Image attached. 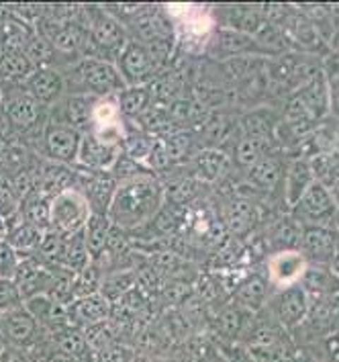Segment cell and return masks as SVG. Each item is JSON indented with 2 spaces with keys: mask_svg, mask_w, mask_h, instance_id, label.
<instances>
[{
  "mask_svg": "<svg viewBox=\"0 0 339 362\" xmlns=\"http://www.w3.org/2000/svg\"><path fill=\"white\" fill-rule=\"evenodd\" d=\"M164 185L160 176L151 172H141L127 180L117 182V191L113 194L109 207V221L114 228L131 233L135 229L148 226L164 207Z\"/></svg>",
  "mask_w": 339,
  "mask_h": 362,
  "instance_id": "obj_1",
  "label": "cell"
},
{
  "mask_svg": "<svg viewBox=\"0 0 339 362\" xmlns=\"http://www.w3.org/2000/svg\"><path fill=\"white\" fill-rule=\"evenodd\" d=\"M129 31L107 6L88 8L86 43L82 57H96L114 62L121 49L129 43Z\"/></svg>",
  "mask_w": 339,
  "mask_h": 362,
  "instance_id": "obj_2",
  "label": "cell"
},
{
  "mask_svg": "<svg viewBox=\"0 0 339 362\" xmlns=\"http://www.w3.org/2000/svg\"><path fill=\"white\" fill-rule=\"evenodd\" d=\"M64 74V72H61ZM66 90L72 86L70 95H93V96H114L125 88V82L119 74L114 62L96 59V57H82L70 66L64 74Z\"/></svg>",
  "mask_w": 339,
  "mask_h": 362,
  "instance_id": "obj_3",
  "label": "cell"
},
{
  "mask_svg": "<svg viewBox=\"0 0 339 362\" xmlns=\"http://www.w3.org/2000/svg\"><path fill=\"white\" fill-rule=\"evenodd\" d=\"M90 205L86 197L78 189H68L59 192L52 199L49 205V229H54L61 235H72L82 231L88 217H90Z\"/></svg>",
  "mask_w": 339,
  "mask_h": 362,
  "instance_id": "obj_4",
  "label": "cell"
},
{
  "mask_svg": "<svg viewBox=\"0 0 339 362\" xmlns=\"http://www.w3.org/2000/svg\"><path fill=\"white\" fill-rule=\"evenodd\" d=\"M80 141H82L80 132H76L61 121L49 119L41 129L39 150L54 164L76 166L78 152H80Z\"/></svg>",
  "mask_w": 339,
  "mask_h": 362,
  "instance_id": "obj_5",
  "label": "cell"
},
{
  "mask_svg": "<svg viewBox=\"0 0 339 362\" xmlns=\"http://www.w3.org/2000/svg\"><path fill=\"white\" fill-rule=\"evenodd\" d=\"M114 66L125 86H148L160 76V70L155 68L145 45L133 39H129V43L121 49V54L114 59Z\"/></svg>",
  "mask_w": 339,
  "mask_h": 362,
  "instance_id": "obj_6",
  "label": "cell"
},
{
  "mask_svg": "<svg viewBox=\"0 0 339 362\" xmlns=\"http://www.w3.org/2000/svg\"><path fill=\"white\" fill-rule=\"evenodd\" d=\"M335 213L338 203L333 192L315 180L295 207V219L304 226H327L331 219H335Z\"/></svg>",
  "mask_w": 339,
  "mask_h": 362,
  "instance_id": "obj_7",
  "label": "cell"
},
{
  "mask_svg": "<svg viewBox=\"0 0 339 362\" xmlns=\"http://www.w3.org/2000/svg\"><path fill=\"white\" fill-rule=\"evenodd\" d=\"M2 117L4 121L19 132H29L43 117V107L25 88H13L2 93Z\"/></svg>",
  "mask_w": 339,
  "mask_h": 362,
  "instance_id": "obj_8",
  "label": "cell"
},
{
  "mask_svg": "<svg viewBox=\"0 0 339 362\" xmlns=\"http://www.w3.org/2000/svg\"><path fill=\"white\" fill-rule=\"evenodd\" d=\"M121 153H123V148L111 146V144L98 139L90 132H86V134H82L80 152H78V160H76V168L82 172H88V174L111 172Z\"/></svg>",
  "mask_w": 339,
  "mask_h": 362,
  "instance_id": "obj_9",
  "label": "cell"
},
{
  "mask_svg": "<svg viewBox=\"0 0 339 362\" xmlns=\"http://www.w3.org/2000/svg\"><path fill=\"white\" fill-rule=\"evenodd\" d=\"M339 235L327 226H304L299 242V252L307 262L317 267H327L335 254Z\"/></svg>",
  "mask_w": 339,
  "mask_h": 362,
  "instance_id": "obj_10",
  "label": "cell"
},
{
  "mask_svg": "<svg viewBox=\"0 0 339 362\" xmlns=\"http://www.w3.org/2000/svg\"><path fill=\"white\" fill-rule=\"evenodd\" d=\"M309 262L299 250H280L268 260V281L278 288L301 285Z\"/></svg>",
  "mask_w": 339,
  "mask_h": 362,
  "instance_id": "obj_11",
  "label": "cell"
},
{
  "mask_svg": "<svg viewBox=\"0 0 339 362\" xmlns=\"http://www.w3.org/2000/svg\"><path fill=\"white\" fill-rule=\"evenodd\" d=\"M78 191L86 197L93 213L107 215L109 207H111V201H113L114 191H117V180H114L111 172H98V174L82 172Z\"/></svg>",
  "mask_w": 339,
  "mask_h": 362,
  "instance_id": "obj_12",
  "label": "cell"
},
{
  "mask_svg": "<svg viewBox=\"0 0 339 362\" xmlns=\"http://www.w3.org/2000/svg\"><path fill=\"white\" fill-rule=\"evenodd\" d=\"M27 95L33 96L41 107H52L64 98L66 82L57 68H37L23 86Z\"/></svg>",
  "mask_w": 339,
  "mask_h": 362,
  "instance_id": "obj_13",
  "label": "cell"
},
{
  "mask_svg": "<svg viewBox=\"0 0 339 362\" xmlns=\"http://www.w3.org/2000/svg\"><path fill=\"white\" fill-rule=\"evenodd\" d=\"M111 311H113V305L100 293H96L90 297L76 299L66 307V322L72 327L84 329L88 325L100 324V322L109 320Z\"/></svg>",
  "mask_w": 339,
  "mask_h": 362,
  "instance_id": "obj_14",
  "label": "cell"
},
{
  "mask_svg": "<svg viewBox=\"0 0 339 362\" xmlns=\"http://www.w3.org/2000/svg\"><path fill=\"white\" fill-rule=\"evenodd\" d=\"M276 315H278L280 324L288 329H295L302 322H307V317L311 315V297H309L307 288L302 285L282 288V293L276 301Z\"/></svg>",
  "mask_w": 339,
  "mask_h": 362,
  "instance_id": "obj_15",
  "label": "cell"
},
{
  "mask_svg": "<svg viewBox=\"0 0 339 362\" xmlns=\"http://www.w3.org/2000/svg\"><path fill=\"white\" fill-rule=\"evenodd\" d=\"M98 98L100 96L68 95L59 100V117H54V119L70 125L80 134H86L93 129V117H95V107Z\"/></svg>",
  "mask_w": 339,
  "mask_h": 362,
  "instance_id": "obj_16",
  "label": "cell"
},
{
  "mask_svg": "<svg viewBox=\"0 0 339 362\" xmlns=\"http://www.w3.org/2000/svg\"><path fill=\"white\" fill-rule=\"evenodd\" d=\"M229 153L219 148H201L190 160V174L196 182L210 185L217 182L229 168Z\"/></svg>",
  "mask_w": 339,
  "mask_h": 362,
  "instance_id": "obj_17",
  "label": "cell"
},
{
  "mask_svg": "<svg viewBox=\"0 0 339 362\" xmlns=\"http://www.w3.org/2000/svg\"><path fill=\"white\" fill-rule=\"evenodd\" d=\"M37 68L29 62L23 52H2L0 54V90L23 88L25 82Z\"/></svg>",
  "mask_w": 339,
  "mask_h": 362,
  "instance_id": "obj_18",
  "label": "cell"
},
{
  "mask_svg": "<svg viewBox=\"0 0 339 362\" xmlns=\"http://www.w3.org/2000/svg\"><path fill=\"white\" fill-rule=\"evenodd\" d=\"M43 229L35 228L33 223L25 221L20 215L13 217L11 221H6L4 229V242L11 244L13 248L19 252L20 256H31L33 252H37L39 244L43 240Z\"/></svg>",
  "mask_w": 339,
  "mask_h": 362,
  "instance_id": "obj_19",
  "label": "cell"
},
{
  "mask_svg": "<svg viewBox=\"0 0 339 362\" xmlns=\"http://www.w3.org/2000/svg\"><path fill=\"white\" fill-rule=\"evenodd\" d=\"M284 199L288 207H297L299 201L302 199V194L309 191V187L315 182L313 176V168L311 162L307 158H299L295 162H290L288 170L284 172Z\"/></svg>",
  "mask_w": 339,
  "mask_h": 362,
  "instance_id": "obj_20",
  "label": "cell"
},
{
  "mask_svg": "<svg viewBox=\"0 0 339 362\" xmlns=\"http://www.w3.org/2000/svg\"><path fill=\"white\" fill-rule=\"evenodd\" d=\"M297 96L301 98L302 105L307 107V111L311 113L315 121L323 119L329 111V84H327L325 74L321 70L315 72Z\"/></svg>",
  "mask_w": 339,
  "mask_h": 362,
  "instance_id": "obj_21",
  "label": "cell"
},
{
  "mask_svg": "<svg viewBox=\"0 0 339 362\" xmlns=\"http://www.w3.org/2000/svg\"><path fill=\"white\" fill-rule=\"evenodd\" d=\"M49 205H52V199L45 192H41L39 187H35L20 199L19 215L25 221L33 223L35 228L47 231L49 229Z\"/></svg>",
  "mask_w": 339,
  "mask_h": 362,
  "instance_id": "obj_22",
  "label": "cell"
},
{
  "mask_svg": "<svg viewBox=\"0 0 339 362\" xmlns=\"http://www.w3.org/2000/svg\"><path fill=\"white\" fill-rule=\"evenodd\" d=\"M114 98H117L119 113H121L125 123L137 121L151 107V96L148 86H125L121 93L114 95Z\"/></svg>",
  "mask_w": 339,
  "mask_h": 362,
  "instance_id": "obj_23",
  "label": "cell"
},
{
  "mask_svg": "<svg viewBox=\"0 0 339 362\" xmlns=\"http://www.w3.org/2000/svg\"><path fill=\"white\" fill-rule=\"evenodd\" d=\"M137 285V268H119L102 274V283H100V295L114 305L117 301H121L129 291H133Z\"/></svg>",
  "mask_w": 339,
  "mask_h": 362,
  "instance_id": "obj_24",
  "label": "cell"
},
{
  "mask_svg": "<svg viewBox=\"0 0 339 362\" xmlns=\"http://www.w3.org/2000/svg\"><path fill=\"white\" fill-rule=\"evenodd\" d=\"M215 49L219 52V54H223L225 57H242L247 56V54H256V52H262L260 47H258V43L254 41V39L249 37V35H244V33H239V31H233V29H219L217 33H215Z\"/></svg>",
  "mask_w": 339,
  "mask_h": 362,
  "instance_id": "obj_25",
  "label": "cell"
},
{
  "mask_svg": "<svg viewBox=\"0 0 339 362\" xmlns=\"http://www.w3.org/2000/svg\"><path fill=\"white\" fill-rule=\"evenodd\" d=\"M256 223V207L247 197H233L227 203L225 228L233 235H244Z\"/></svg>",
  "mask_w": 339,
  "mask_h": 362,
  "instance_id": "obj_26",
  "label": "cell"
},
{
  "mask_svg": "<svg viewBox=\"0 0 339 362\" xmlns=\"http://www.w3.org/2000/svg\"><path fill=\"white\" fill-rule=\"evenodd\" d=\"M111 228H113V223L109 221L107 215L90 213V217H88V221H86L82 231H84V242H86V248H88L93 262H96L105 254Z\"/></svg>",
  "mask_w": 339,
  "mask_h": 362,
  "instance_id": "obj_27",
  "label": "cell"
},
{
  "mask_svg": "<svg viewBox=\"0 0 339 362\" xmlns=\"http://www.w3.org/2000/svg\"><path fill=\"white\" fill-rule=\"evenodd\" d=\"M93 262L86 242H84V231H78L72 235H66V246H64V254H61V262L59 267L70 270V272H80Z\"/></svg>",
  "mask_w": 339,
  "mask_h": 362,
  "instance_id": "obj_28",
  "label": "cell"
},
{
  "mask_svg": "<svg viewBox=\"0 0 339 362\" xmlns=\"http://www.w3.org/2000/svg\"><path fill=\"white\" fill-rule=\"evenodd\" d=\"M282 178L284 174L280 162H276L274 158H268V156H262L258 160V164L247 170V180L262 191H272L276 185H280Z\"/></svg>",
  "mask_w": 339,
  "mask_h": 362,
  "instance_id": "obj_29",
  "label": "cell"
},
{
  "mask_svg": "<svg viewBox=\"0 0 339 362\" xmlns=\"http://www.w3.org/2000/svg\"><path fill=\"white\" fill-rule=\"evenodd\" d=\"M309 162H311L315 180L333 192V189L339 187V153L321 152L313 156V160H309Z\"/></svg>",
  "mask_w": 339,
  "mask_h": 362,
  "instance_id": "obj_30",
  "label": "cell"
},
{
  "mask_svg": "<svg viewBox=\"0 0 339 362\" xmlns=\"http://www.w3.org/2000/svg\"><path fill=\"white\" fill-rule=\"evenodd\" d=\"M268 276H262V274H249L245 276L244 281L237 285L235 288V297L237 301L245 307H251V309H258L264 303L266 295H268Z\"/></svg>",
  "mask_w": 339,
  "mask_h": 362,
  "instance_id": "obj_31",
  "label": "cell"
},
{
  "mask_svg": "<svg viewBox=\"0 0 339 362\" xmlns=\"http://www.w3.org/2000/svg\"><path fill=\"white\" fill-rule=\"evenodd\" d=\"M102 270L96 262H90L88 267L74 274V283H72V301L82 299V297H90L100 293V283H102Z\"/></svg>",
  "mask_w": 339,
  "mask_h": 362,
  "instance_id": "obj_32",
  "label": "cell"
},
{
  "mask_svg": "<svg viewBox=\"0 0 339 362\" xmlns=\"http://www.w3.org/2000/svg\"><path fill=\"white\" fill-rule=\"evenodd\" d=\"M23 54L29 57V62L35 66V68H56L54 66V59H56V49L52 47V43L45 37H41L37 31L35 35L29 39V43L25 45Z\"/></svg>",
  "mask_w": 339,
  "mask_h": 362,
  "instance_id": "obj_33",
  "label": "cell"
},
{
  "mask_svg": "<svg viewBox=\"0 0 339 362\" xmlns=\"http://www.w3.org/2000/svg\"><path fill=\"white\" fill-rule=\"evenodd\" d=\"M266 141H260V139H254V137H242L233 150V158H235V164L242 166L244 170H249L258 164V160L262 158V152H264Z\"/></svg>",
  "mask_w": 339,
  "mask_h": 362,
  "instance_id": "obj_34",
  "label": "cell"
},
{
  "mask_svg": "<svg viewBox=\"0 0 339 362\" xmlns=\"http://www.w3.org/2000/svg\"><path fill=\"white\" fill-rule=\"evenodd\" d=\"M290 33L307 49H315L321 43L319 35H317V27L307 19V17L290 19Z\"/></svg>",
  "mask_w": 339,
  "mask_h": 362,
  "instance_id": "obj_35",
  "label": "cell"
},
{
  "mask_svg": "<svg viewBox=\"0 0 339 362\" xmlns=\"http://www.w3.org/2000/svg\"><path fill=\"white\" fill-rule=\"evenodd\" d=\"M133 358H135V350L131 348V344L114 342L96 350L93 362H131Z\"/></svg>",
  "mask_w": 339,
  "mask_h": 362,
  "instance_id": "obj_36",
  "label": "cell"
},
{
  "mask_svg": "<svg viewBox=\"0 0 339 362\" xmlns=\"http://www.w3.org/2000/svg\"><path fill=\"white\" fill-rule=\"evenodd\" d=\"M23 305L25 301L15 279H0V313H8Z\"/></svg>",
  "mask_w": 339,
  "mask_h": 362,
  "instance_id": "obj_37",
  "label": "cell"
},
{
  "mask_svg": "<svg viewBox=\"0 0 339 362\" xmlns=\"http://www.w3.org/2000/svg\"><path fill=\"white\" fill-rule=\"evenodd\" d=\"M19 260V252L13 248L11 244H6L4 240H0V279H15Z\"/></svg>",
  "mask_w": 339,
  "mask_h": 362,
  "instance_id": "obj_38",
  "label": "cell"
},
{
  "mask_svg": "<svg viewBox=\"0 0 339 362\" xmlns=\"http://www.w3.org/2000/svg\"><path fill=\"white\" fill-rule=\"evenodd\" d=\"M0 362H37L31 354L15 346H0Z\"/></svg>",
  "mask_w": 339,
  "mask_h": 362,
  "instance_id": "obj_39",
  "label": "cell"
},
{
  "mask_svg": "<svg viewBox=\"0 0 339 362\" xmlns=\"http://www.w3.org/2000/svg\"><path fill=\"white\" fill-rule=\"evenodd\" d=\"M323 346H325L327 362H339V329L327 334L323 340Z\"/></svg>",
  "mask_w": 339,
  "mask_h": 362,
  "instance_id": "obj_40",
  "label": "cell"
},
{
  "mask_svg": "<svg viewBox=\"0 0 339 362\" xmlns=\"http://www.w3.org/2000/svg\"><path fill=\"white\" fill-rule=\"evenodd\" d=\"M37 362H78V361L72 358L70 354H66V352H59V350H56V348H52V350L43 352Z\"/></svg>",
  "mask_w": 339,
  "mask_h": 362,
  "instance_id": "obj_41",
  "label": "cell"
},
{
  "mask_svg": "<svg viewBox=\"0 0 339 362\" xmlns=\"http://www.w3.org/2000/svg\"><path fill=\"white\" fill-rule=\"evenodd\" d=\"M327 267H329V274H331V279H333L339 286V244H338V250H335V254H333V258H331V262H329Z\"/></svg>",
  "mask_w": 339,
  "mask_h": 362,
  "instance_id": "obj_42",
  "label": "cell"
},
{
  "mask_svg": "<svg viewBox=\"0 0 339 362\" xmlns=\"http://www.w3.org/2000/svg\"><path fill=\"white\" fill-rule=\"evenodd\" d=\"M131 362H155V361L150 358V356H145V354H135V358H133Z\"/></svg>",
  "mask_w": 339,
  "mask_h": 362,
  "instance_id": "obj_43",
  "label": "cell"
},
{
  "mask_svg": "<svg viewBox=\"0 0 339 362\" xmlns=\"http://www.w3.org/2000/svg\"><path fill=\"white\" fill-rule=\"evenodd\" d=\"M155 362H178V361H172V358H160V361Z\"/></svg>",
  "mask_w": 339,
  "mask_h": 362,
  "instance_id": "obj_44",
  "label": "cell"
},
{
  "mask_svg": "<svg viewBox=\"0 0 339 362\" xmlns=\"http://www.w3.org/2000/svg\"><path fill=\"white\" fill-rule=\"evenodd\" d=\"M335 223H338V228H339V205H338V213H335Z\"/></svg>",
  "mask_w": 339,
  "mask_h": 362,
  "instance_id": "obj_45",
  "label": "cell"
},
{
  "mask_svg": "<svg viewBox=\"0 0 339 362\" xmlns=\"http://www.w3.org/2000/svg\"><path fill=\"white\" fill-rule=\"evenodd\" d=\"M0 103H2V90H0Z\"/></svg>",
  "mask_w": 339,
  "mask_h": 362,
  "instance_id": "obj_46",
  "label": "cell"
},
{
  "mask_svg": "<svg viewBox=\"0 0 339 362\" xmlns=\"http://www.w3.org/2000/svg\"><path fill=\"white\" fill-rule=\"evenodd\" d=\"M315 362H327V361H315Z\"/></svg>",
  "mask_w": 339,
  "mask_h": 362,
  "instance_id": "obj_47",
  "label": "cell"
},
{
  "mask_svg": "<svg viewBox=\"0 0 339 362\" xmlns=\"http://www.w3.org/2000/svg\"><path fill=\"white\" fill-rule=\"evenodd\" d=\"M219 362H227V361H223V358H221V361H219Z\"/></svg>",
  "mask_w": 339,
  "mask_h": 362,
  "instance_id": "obj_48",
  "label": "cell"
},
{
  "mask_svg": "<svg viewBox=\"0 0 339 362\" xmlns=\"http://www.w3.org/2000/svg\"><path fill=\"white\" fill-rule=\"evenodd\" d=\"M0 54H2V47H0Z\"/></svg>",
  "mask_w": 339,
  "mask_h": 362,
  "instance_id": "obj_49",
  "label": "cell"
}]
</instances>
